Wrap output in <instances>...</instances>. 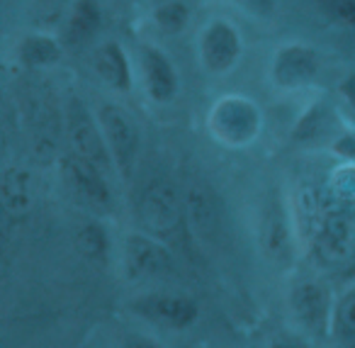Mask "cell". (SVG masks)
<instances>
[{
    "label": "cell",
    "mask_w": 355,
    "mask_h": 348,
    "mask_svg": "<svg viewBox=\"0 0 355 348\" xmlns=\"http://www.w3.org/2000/svg\"><path fill=\"white\" fill-rule=\"evenodd\" d=\"M338 93L343 95V100L350 105V110H353V113H355V74L345 76V78L340 81V85H338Z\"/></svg>",
    "instance_id": "obj_26"
},
{
    "label": "cell",
    "mask_w": 355,
    "mask_h": 348,
    "mask_svg": "<svg viewBox=\"0 0 355 348\" xmlns=\"http://www.w3.org/2000/svg\"><path fill=\"white\" fill-rule=\"evenodd\" d=\"M153 27H156L161 35L175 37L183 35L190 25V8L185 6L183 0H171V3H163L153 10L151 15Z\"/></svg>",
    "instance_id": "obj_19"
},
{
    "label": "cell",
    "mask_w": 355,
    "mask_h": 348,
    "mask_svg": "<svg viewBox=\"0 0 355 348\" xmlns=\"http://www.w3.org/2000/svg\"><path fill=\"white\" fill-rule=\"evenodd\" d=\"M241 32L229 20H212L200 35V61L214 76L232 71L241 59Z\"/></svg>",
    "instance_id": "obj_9"
},
{
    "label": "cell",
    "mask_w": 355,
    "mask_h": 348,
    "mask_svg": "<svg viewBox=\"0 0 355 348\" xmlns=\"http://www.w3.org/2000/svg\"><path fill=\"white\" fill-rule=\"evenodd\" d=\"M334 295L321 280H302L290 290V312L297 326L311 338H329L334 333Z\"/></svg>",
    "instance_id": "obj_3"
},
{
    "label": "cell",
    "mask_w": 355,
    "mask_h": 348,
    "mask_svg": "<svg viewBox=\"0 0 355 348\" xmlns=\"http://www.w3.org/2000/svg\"><path fill=\"white\" fill-rule=\"evenodd\" d=\"M314 6L336 25L355 30V0H314Z\"/></svg>",
    "instance_id": "obj_23"
},
{
    "label": "cell",
    "mask_w": 355,
    "mask_h": 348,
    "mask_svg": "<svg viewBox=\"0 0 355 348\" xmlns=\"http://www.w3.org/2000/svg\"><path fill=\"white\" fill-rule=\"evenodd\" d=\"M334 331L348 338L355 336V288L334 304Z\"/></svg>",
    "instance_id": "obj_22"
},
{
    "label": "cell",
    "mask_w": 355,
    "mask_h": 348,
    "mask_svg": "<svg viewBox=\"0 0 355 348\" xmlns=\"http://www.w3.org/2000/svg\"><path fill=\"white\" fill-rule=\"evenodd\" d=\"M76 249L83 258L93 263H107L110 260V236L100 222H85L76 229Z\"/></svg>",
    "instance_id": "obj_18"
},
{
    "label": "cell",
    "mask_w": 355,
    "mask_h": 348,
    "mask_svg": "<svg viewBox=\"0 0 355 348\" xmlns=\"http://www.w3.org/2000/svg\"><path fill=\"white\" fill-rule=\"evenodd\" d=\"M139 217L148 234L161 241L171 239L185 224L183 197L178 188L168 181H158V178L144 185L141 197H139Z\"/></svg>",
    "instance_id": "obj_6"
},
{
    "label": "cell",
    "mask_w": 355,
    "mask_h": 348,
    "mask_svg": "<svg viewBox=\"0 0 355 348\" xmlns=\"http://www.w3.org/2000/svg\"><path fill=\"white\" fill-rule=\"evenodd\" d=\"M243 13L253 17H261V20H268V17L275 15L277 10V0H234Z\"/></svg>",
    "instance_id": "obj_24"
},
{
    "label": "cell",
    "mask_w": 355,
    "mask_h": 348,
    "mask_svg": "<svg viewBox=\"0 0 355 348\" xmlns=\"http://www.w3.org/2000/svg\"><path fill=\"white\" fill-rule=\"evenodd\" d=\"M124 268L132 280L161 278L173 268V256L168 246L153 234L132 231L124 239Z\"/></svg>",
    "instance_id": "obj_11"
},
{
    "label": "cell",
    "mask_w": 355,
    "mask_h": 348,
    "mask_svg": "<svg viewBox=\"0 0 355 348\" xmlns=\"http://www.w3.org/2000/svg\"><path fill=\"white\" fill-rule=\"evenodd\" d=\"M321 71V54L314 47L300 44V42H292L277 49V54L272 56V83L277 88L285 90H297L311 85L316 81Z\"/></svg>",
    "instance_id": "obj_8"
},
{
    "label": "cell",
    "mask_w": 355,
    "mask_h": 348,
    "mask_svg": "<svg viewBox=\"0 0 355 348\" xmlns=\"http://www.w3.org/2000/svg\"><path fill=\"white\" fill-rule=\"evenodd\" d=\"M61 168H64L69 188L83 205H88L90 210L100 212V215L112 210L114 197H112V185H110V176H105L103 171H98L95 166L85 163L83 158L73 156V154H69L64 158Z\"/></svg>",
    "instance_id": "obj_10"
},
{
    "label": "cell",
    "mask_w": 355,
    "mask_h": 348,
    "mask_svg": "<svg viewBox=\"0 0 355 348\" xmlns=\"http://www.w3.org/2000/svg\"><path fill=\"white\" fill-rule=\"evenodd\" d=\"M103 27V10L98 0H76L66 17L64 42L69 47H83L98 37Z\"/></svg>",
    "instance_id": "obj_16"
},
{
    "label": "cell",
    "mask_w": 355,
    "mask_h": 348,
    "mask_svg": "<svg viewBox=\"0 0 355 348\" xmlns=\"http://www.w3.org/2000/svg\"><path fill=\"white\" fill-rule=\"evenodd\" d=\"M329 119H331L329 105L326 103L314 105V108H309V113L300 119V124H297V129L292 132V137H295L297 142H311V139H319L321 134L326 132V127H329Z\"/></svg>",
    "instance_id": "obj_21"
},
{
    "label": "cell",
    "mask_w": 355,
    "mask_h": 348,
    "mask_svg": "<svg viewBox=\"0 0 355 348\" xmlns=\"http://www.w3.org/2000/svg\"><path fill=\"white\" fill-rule=\"evenodd\" d=\"M329 197L336 205L345 207V210L355 212V163H340L331 171L329 176V185H326Z\"/></svg>",
    "instance_id": "obj_20"
},
{
    "label": "cell",
    "mask_w": 355,
    "mask_h": 348,
    "mask_svg": "<svg viewBox=\"0 0 355 348\" xmlns=\"http://www.w3.org/2000/svg\"><path fill=\"white\" fill-rule=\"evenodd\" d=\"M132 309L146 322L163 329H173V331H185L200 319V304L188 295L175 292L144 295L137 302H132Z\"/></svg>",
    "instance_id": "obj_7"
},
{
    "label": "cell",
    "mask_w": 355,
    "mask_h": 348,
    "mask_svg": "<svg viewBox=\"0 0 355 348\" xmlns=\"http://www.w3.org/2000/svg\"><path fill=\"white\" fill-rule=\"evenodd\" d=\"M64 56V44L56 37L46 35V32H32L17 47V59L27 69H49L56 66Z\"/></svg>",
    "instance_id": "obj_17"
},
{
    "label": "cell",
    "mask_w": 355,
    "mask_h": 348,
    "mask_svg": "<svg viewBox=\"0 0 355 348\" xmlns=\"http://www.w3.org/2000/svg\"><path fill=\"white\" fill-rule=\"evenodd\" d=\"M183 212L185 224H190L195 236L209 241L219 231V212L214 195L205 183L193 181L183 195Z\"/></svg>",
    "instance_id": "obj_14"
},
{
    "label": "cell",
    "mask_w": 355,
    "mask_h": 348,
    "mask_svg": "<svg viewBox=\"0 0 355 348\" xmlns=\"http://www.w3.org/2000/svg\"><path fill=\"white\" fill-rule=\"evenodd\" d=\"M119 348H166L158 338L148 336V333H127L122 338V346Z\"/></svg>",
    "instance_id": "obj_25"
},
{
    "label": "cell",
    "mask_w": 355,
    "mask_h": 348,
    "mask_svg": "<svg viewBox=\"0 0 355 348\" xmlns=\"http://www.w3.org/2000/svg\"><path fill=\"white\" fill-rule=\"evenodd\" d=\"M141 74H144V85H146V93L153 103L166 105L171 103L178 95V71L173 66V61L168 59V54L158 47L144 44L141 47Z\"/></svg>",
    "instance_id": "obj_13"
},
{
    "label": "cell",
    "mask_w": 355,
    "mask_h": 348,
    "mask_svg": "<svg viewBox=\"0 0 355 348\" xmlns=\"http://www.w3.org/2000/svg\"><path fill=\"white\" fill-rule=\"evenodd\" d=\"M207 127L214 142L232 149H243L261 137L263 115L261 108L243 95H227L209 110Z\"/></svg>",
    "instance_id": "obj_2"
},
{
    "label": "cell",
    "mask_w": 355,
    "mask_h": 348,
    "mask_svg": "<svg viewBox=\"0 0 355 348\" xmlns=\"http://www.w3.org/2000/svg\"><path fill=\"white\" fill-rule=\"evenodd\" d=\"M306 241L326 263H338L348 258L353 246V210L336 205L324 188V205L319 210L314 226L306 234Z\"/></svg>",
    "instance_id": "obj_4"
},
{
    "label": "cell",
    "mask_w": 355,
    "mask_h": 348,
    "mask_svg": "<svg viewBox=\"0 0 355 348\" xmlns=\"http://www.w3.org/2000/svg\"><path fill=\"white\" fill-rule=\"evenodd\" d=\"M95 74L100 76L107 88L117 90V93H129L132 90V64H129V56L117 42H105L98 47L93 56Z\"/></svg>",
    "instance_id": "obj_15"
},
{
    "label": "cell",
    "mask_w": 355,
    "mask_h": 348,
    "mask_svg": "<svg viewBox=\"0 0 355 348\" xmlns=\"http://www.w3.org/2000/svg\"><path fill=\"white\" fill-rule=\"evenodd\" d=\"M98 122L103 129L105 144L107 151L112 156L114 171L119 173L122 181H132L134 166H137L139 156V127L134 122V117L122 108V105L105 103L98 113Z\"/></svg>",
    "instance_id": "obj_5"
},
{
    "label": "cell",
    "mask_w": 355,
    "mask_h": 348,
    "mask_svg": "<svg viewBox=\"0 0 355 348\" xmlns=\"http://www.w3.org/2000/svg\"><path fill=\"white\" fill-rule=\"evenodd\" d=\"M64 127H66V139H69V154L83 158L85 163L95 166L98 171H103L105 176L112 178L114 173V163L112 156L107 151V144H105L103 129L100 122L80 98L71 95L66 100L64 108Z\"/></svg>",
    "instance_id": "obj_1"
},
{
    "label": "cell",
    "mask_w": 355,
    "mask_h": 348,
    "mask_svg": "<svg viewBox=\"0 0 355 348\" xmlns=\"http://www.w3.org/2000/svg\"><path fill=\"white\" fill-rule=\"evenodd\" d=\"M261 244L266 251L268 260L275 265H287L292 260V251H295V231H292L290 210L280 195L270 197L268 205L263 207V219H261Z\"/></svg>",
    "instance_id": "obj_12"
}]
</instances>
